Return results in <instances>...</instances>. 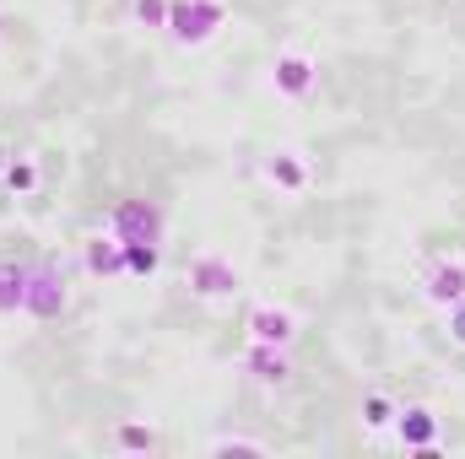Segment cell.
Instances as JSON below:
<instances>
[{"instance_id":"cell-1","label":"cell","mask_w":465,"mask_h":459,"mask_svg":"<svg viewBox=\"0 0 465 459\" xmlns=\"http://www.w3.org/2000/svg\"><path fill=\"white\" fill-rule=\"evenodd\" d=\"M223 22H228V5H223V0H173L163 33H168L179 49H201V44H212V38L223 33Z\"/></svg>"},{"instance_id":"cell-2","label":"cell","mask_w":465,"mask_h":459,"mask_svg":"<svg viewBox=\"0 0 465 459\" xmlns=\"http://www.w3.org/2000/svg\"><path fill=\"white\" fill-rule=\"evenodd\" d=\"M65 308H71L65 270H60L54 259H33V265H27V298H22V314L38 319V325H54Z\"/></svg>"},{"instance_id":"cell-3","label":"cell","mask_w":465,"mask_h":459,"mask_svg":"<svg viewBox=\"0 0 465 459\" xmlns=\"http://www.w3.org/2000/svg\"><path fill=\"white\" fill-rule=\"evenodd\" d=\"M104 228L114 232L119 243H163L168 217H163V206H157V200L130 195V200H114V211H109V222H104Z\"/></svg>"},{"instance_id":"cell-4","label":"cell","mask_w":465,"mask_h":459,"mask_svg":"<svg viewBox=\"0 0 465 459\" xmlns=\"http://www.w3.org/2000/svg\"><path fill=\"white\" fill-rule=\"evenodd\" d=\"M314 82H320V65H314V54H303V49H287V54H276V65H271V87H276V98H309L314 93Z\"/></svg>"},{"instance_id":"cell-5","label":"cell","mask_w":465,"mask_h":459,"mask_svg":"<svg viewBox=\"0 0 465 459\" xmlns=\"http://www.w3.org/2000/svg\"><path fill=\"white\" fill-rule=\"evenodd\" d=\"M238 270H232L223 254H201L195 265H190V292L195 298H206V303H223V298H238Z\"/></svg>"},{"instance_id":"cell-6","label":"cell","mask_w":465,"mask_h":459,"mask_svg":"<svg viewBox=\"0 0 465 459\" xmlns=\"http://www.w3.org/2000/svg\"><path fill=\"white\" fill-rule=\"evenodd\" d=\"M254 384H265V389H282L287 378H292V362H287V346H260L249 341V351H243V362H238Z\"/></svg>"},{"instance_id":"cell-7","label":"cell","mask_w":465,"mask_h":459,"mask_svg":"<svg viewBox=\"0 0 465 459\" xmlns=\"http://www.w3.org/2000/svg\"><path fill=\"white\" fill-rule=\"evenodd\" d=\"M243 330H249V341H260V346H292L298 319H292L287 308H276V303H260V308H249Z\"/></svg>"},{"instance_id":"cell-8","label":"cell","mask_w":465,"mask_h":459,"mask_svg":"<svg viewBox=\"0 0 465 459\" xmlns=\"http://www.w3.org/2000/svg\"><path fill=\"white\" fill-rule=\"evenodd\" d=\"M422 298L433 308H455L465 298V259H439L428 276H422Z\"/></svg>"},{"instance_id":"cell-9","label":"cell","mask_w":465,"mask_h":459,"mask_svg":"<svg viewBox=\"0 0 465 459\" xmlns=\"http://www.w3.org/2000/svg\"><path fill=\"white\" fill-rule=\"evenodd\" d=\"M395 438L406 449H439V416H433V405H401Z\"/></svg>"},{"instance_id":"cell-10","label":"cell","mask_w":465,"mask_h":459,"mask_svg":"<svg viewBox=\"0 0 465 459\" xmlns=\"http://www.w3.org/2000/svg\"><path fill=\"white\" fill-rule=\"evenodd\" d=\"M82 265L93 270V276H124V243H119L114 232H87L82 238Z\"/></svg>"},{"instance_id":"cell-11","label":"cell","mask_w":465,"mask_h":459,"mask_svg":"<svg viewBox=\"0 0 465 459\" xmlns=\"http://www.w3.org/2000/svg\"><path fill=\"white\" fill-rule=\"evenodd\" d=\"M260 173H265L276 190H287V195H298V190L309 184V162H303L298 151H271V157L260 162Z\"/></svg>"},{"instance_id":"cell-12","label":"cell","mask_w":465,"mask_h":459,"mask_svg":"<svg viewBox=\"0 0 465 459\" xmlns=\"http://www.w3.org/2000/svg\"><path fill=\"white\" fill-rule=\"evenodd\" d=\"M357 416H362V427H368V433H390V427H395V416H401V405H395V395H384V389H368Z\"/></svg>"},{"instance_id":"cell-13","label":"cell","mask_w":465,"mask_h":459,"mask_svg":"<svg viewBox=\"0 0 465 459\" xmlns=\"http://www.w3.org/2000/svg\"><path fill=\"white\" fill-rule=\"evenodd\" d=\"M22 298H27V265L0 259V314H22Z\"/></svg>"},{"instance_id":"cell-14","label":"cell","mask_w":465,"mask_h":459,"mask_svg":"<svg viewBox=\"0 0 465 459\" xmlns=\"http://www.w3.org/2000/svg\"><path fill=\"white\" fill-rule=\"evenodd\" d=\"M114 449H124V454H157V449H163V438H157V427L119 422V427H114Z\"/></svg>"},{"instance_id":"cell-15","label":"cell","mask_w":465,"mask_h":459,"mask_svg":"<svg viewBox=\"0 0 465 459\" xmlns=\"http://www.w3.org/2000/svg\"><path fill=\"white\" fill-rule=\"evenodd\" d=\"M38 179H44V173H38V162H33V157H11V162H0V184H5L11 195H33V190H38Z\"/></svg>"},{"instance_id":"cell-16","label":"cell","mask_w":465,"mask_h":459,"mask_svg":"<svg viewBox=\"0 0 465 459\" xmlns=\"http://www.w3.org/2000/svg\"><path fill=\"white\" fill-rule=\"evenodd\" d=\"M163 270V243H124V276L146 281Z\"/></svg>"},{"instance_id":"cell-17","label":"cell","mask_w":465,"mask_h":459,"mask_svg":"<svg viewBox=\"0 0 465 459\" xmlns=\"http://www.w3.org/2000/svg\"><path fill=\"white\" fill-rule=\"evenodd\" d=\"M168 5H173V0H130V16H135L141 27H168Z\"/></svg>"},{"instance_id":"cell-18","label":"cell","mask_w":465,"mask_h":459,"mask_svg":"<svg viewBox=\"0 0 465 459\" xmlns=\"http://www.w3.org/2000/svg\"><path fill=\"white\" fill-rule=\"evenodd\" d=\"M212 449H217V454H265V444H260V438H238V433L217 438Z\"/></svg>"},{"instance_id":"cell-19","label":"cell","mask_w":465,"mask_h":459,"mask_svg":"<svg viewBox=\"0 0 465 459\" xmlns=\"http://www.w3.org/2000/svg\"><path fill=\"white\" fill-rule=\"evenodd\" d=\"M450 336H455V346H465V298L450 308Z\"/></svg>"}]
</instances>
